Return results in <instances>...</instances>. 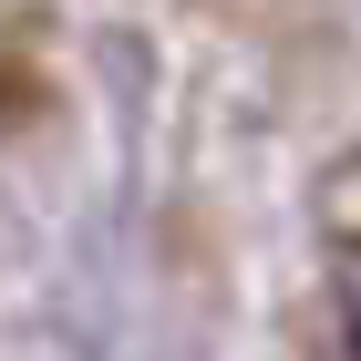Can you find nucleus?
Instances as JSON below:
<instances>
[{
  "label": "nucleus",
  "mask_w": 361,
  "mask_h": 361,
  "mask_svg": "<svg viewBox=\"0 0 361 361\" xmlns=\"http://www.w3.org/2000/svg\"><path fill=\"white\" fill-rule=\"evenodd\" d=\"M351 310H361V269H351Z\"/></svg>",
  "instance_id": "1"
}]
</instances>
